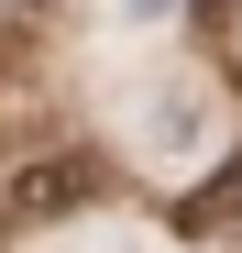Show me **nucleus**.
<instances>
[{
  "instance_id": "f257e3e1",
  "label": "nucleus",
  "mask_w": 242,
  "mask_h": 253,
  "mask_svg": "<svg viewBox=\"0 0 242 253\" xmlns=\"http://www.w3.org/2000/svg\"><path fill=\"white\" fill-rule=\"evenodd\" d=\"M143 143H154V154H198V143H220V88H209L198 66L154 77V88H143Z\"/></svg>"
},
{
  "instance_id": "f03ea898",
  "label": "nucleus",
  "mask_w": 242,
  "mask_h": 253,
  "mask_svg": "<svg viewBox=\"0 0 242 253\" xmlns=\"http://www.w3.org/2000/svg\"><path fill=\"white\" fill-rule=\"evenodd\" d=\"M99 187H110L99 154H44V165H22V176H11V220H66V209H88Z\"/></svg>"
},
{
  "instance_id": "7ed1b4c3",
  "label": "nucleus",
  "mask_w": 242,
  "mask_h": 253,
  "mask_svg": "<svg viewBox=\"0 0 242 253\" xmlns=\"http://www.w3.org/2000/svg\"><path fill=\"white\" fill-rule=\"evenodd\" d=\"M187 231H242V154H220V176H198Z\"/></svg>"
},
{
  "instance_id": "20e7f679",
  "label": "nucleus",
  "mask_w": 242,
  "mask_h": 253,
  "mask_svg": "<svg viewBox=\"0 0 242 253\" xmlns=\"http://www.w3.org/2000/svg\"><path fill=\"white\" fill-rule=\"evenodd\" d=\"M121 11H132V22H154V11H165V0H121Z\"/></svg>"
}]
</instances>
